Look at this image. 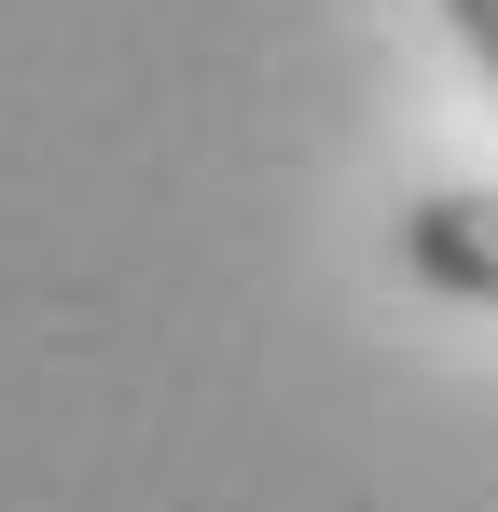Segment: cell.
Returning <instances> with one entry per match:
<instances>
[{"instance_id": "obj_1", "label": "cell", "mask_w": 498, "mask_h": 512, "mask_svg": "<svg viewBox=\"0 0 498 512\" xmlns=\"http://www.w3.org/2000/svg\"><path fill=\"white\" fill-rule=\"evenodd\" d=\"M402 277L443 291V305H498V180L415 194V208H402Z\"/></svg>"}, {"instance_id": "obj_2", "label": "cell", "mask_w": 498, "mask_h": 512, "mask_svg": "<svg viewBox=\"0 0 498 512\" xmlns=\"http://www.w3.org/2000/svg\"><path fill=\"white\" fill-rule=\"evenodd\" d=\"M443 28L471 42V70H485V84H498V0H443Z\"/></svg>"}]
</instances>
